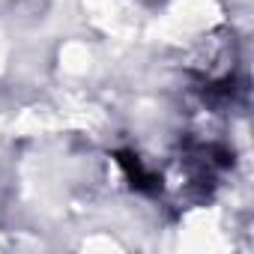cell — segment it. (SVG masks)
Segmentation results:
<instances>
[{
    "label": "cell",
    "mask_w": 254,
    "mask_h": 254,
    "mask_svg": "<svg viewBox=\"0 0 254 254\" xmlns=\"http://www.w3.org/2000/svg\"><path fill=\"white\" fill-rule=\"evenodd\" d=\"M117 162H120V168L126 171V177L132 180V186L135 189H141V191H153L156 186V180L141 168V162H138V156H132V153H117Z\"/></svg>",
    "instance_id": "1"
}]
</instances>
